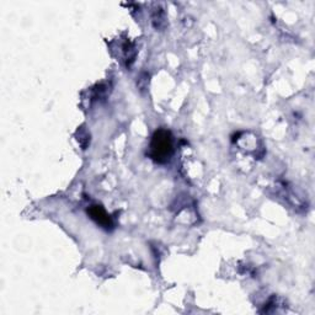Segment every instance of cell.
I'll return each mask as SVG.
<instances>
[{"label":"cell","instance_id":"2","mask_svg":"<svg viewBox=\"0 0 315 315\" xmlns=\"http://www.w3.org/2000/svg\"><path fill=\"white\" fill-rule=\"evenodd\" d=\"M89 215L91 217V219L95 220L99 225L101 227L106 228V229H111L113 227V222H112V218L106 213V210H104L101 206L98 205H94L91 206L90 208L88 210Z\"/></svg>","mask_w":315,"mask_h":315},{"label":"cell","instance_id":"3","mask_svg":"<svg viewBox=\"0 0 315 315\" xmlns=\"http://www.w3.org/2000/svg\"><path fill=\"white\" fill-rule=\"evenodd\" d=\"M153 25L157 30H160L163 31L166 26V21H165V14H164L163 9L161 7H157L155 11L153 12Z\"/></svg>","mask_w":315,"mask_h":315},{"label":"cell","instance_id":"4","mask_svg":"<svg viewBox=\"0 0 315 315\" xmlns=\"http://www.w3.org/2000/svg\"><path fill=\"white\" fill-rule=\"evenodd\" d=\"M76 140H78L81 148L86 149V147H88L89 143H90V135L88 133V131L84 130V127H81L76 131Z\"/></svg>","mask_w":315,"mask_h":315},{"label":"cell","instance_id":"1","mask_svg":"<svg viewBox=\"0 0 315 315\" xmlns=\"http://www.w3.org/2000/svg\"><path fill=\"white\" fill-rule=\"evenodd\" d=\"M174 154L173 135L168 130H158L150 142L149 157L158 164H166Z\"/></svg>","mask_w":315,"mask_h":315}]
</instances>
